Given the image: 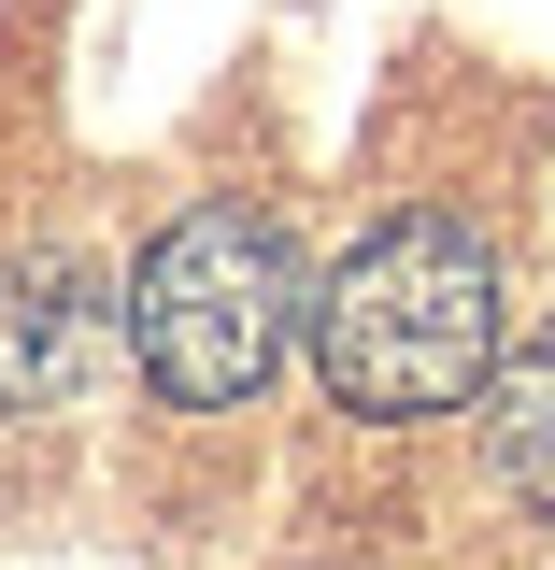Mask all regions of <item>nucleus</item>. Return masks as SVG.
Returning <instances> with one entry per match:
<instances>
[{"instance_id": "nucleus-1", "label": "nucleus", "mask_w": 555, "mask_h": 570, "mask_svg": "<svg viewBox=\"0 0 555 570\" xmlns=\"http://www.w3.org/2000/svg\"><path fill=\"white\" fill-rule=\"evenodd\" d=\"M314 385L343 400L356 428H427L470 414L498 385V243L470 214H385L343 272L314 285Z\"/></svg>"}, {"instance_id": "nucleus-2", "label": "nucleus", "mask_w": 555, "mask_h": 570, "mask_svg": "<svg viewBox=\"0 0 555 570\" xmlns=\"http://www.w3.org/2000/svg\"><path fill=\"white\" fill-rule=\"evenodd\" d=\"M314 328V272L271 200H200L129 257V356L171 414H242Z\"/></svg>"}, {"instance_id": "nucleus-3", "label": "nucleus", "mask_w": 555, "mask_h": 570, "mask_svg": "<svg viewBox=\"0 0 555 570\" xmlns=\"http://www.w3.org/2000/svg\"><path fill=\"white\" fill-rule=\"evenodd\" d=\"M100 343H115V299H100V272L71 243L0 257V414H58L100 371Z\"/></svg>"}, {"instance_id": "nucleus-4", "label": "nucleus", "mask_w": 555, "mask_h": 570, "mask_svg": "<svg viewBox=\"0 0 555 570\" xmlns=\"http://www.w3.org/2000/svg\"><path fill=\"white\" fill-rule=\"evenodd\" d=\"M485 456H498V485H513V499H542V513H555V314L498 356V385H485Z\"/></svg>"}]
</instances>
